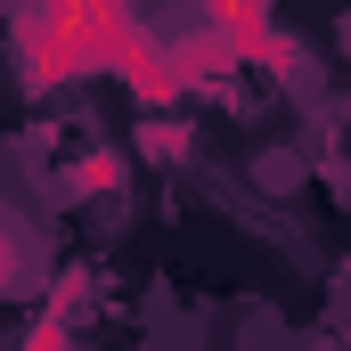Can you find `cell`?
<instances>
[{
    "mask_svg": "<svg viewBox=\"0 0 351 351\" xmlns=\"http://www.w3.org/2000/svg\"><path fill=\"white\" fill-rule=\"evenodd\" d=\"M90 8H98V0H49V16H58L66 33H74V25H90Z\"/></svg>",
    "mask_w": 351,
    "mask_h": 351,
    "instance_id": "1",
    "label": "cell"
}]
</instances>
